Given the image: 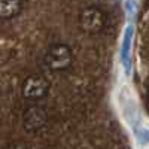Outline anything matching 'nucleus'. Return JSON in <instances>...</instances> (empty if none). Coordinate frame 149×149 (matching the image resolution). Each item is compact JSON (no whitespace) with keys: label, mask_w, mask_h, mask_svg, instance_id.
Instances as JSON below:
<instances>
[{"label":"nucleus","mask_w":149,"mask_h":149,"mask_svg":"<svg viewBox=\"0 0 149 149\" xmlns=\"http://www.w3.org/2000/svg\"><path fill=\"white\" fill-rule=\"evenodd\" d=\"M48 66L54 70H63L72 63V52L66 45H54L46 55Z\"/></svg>","instance_id":"obj_1"},{"label":"nucleus","mask_w":149,"mask_h":149,"mask_svg":"<svg viewBox=\"0 0 149 149\" xmlns=\"http://www.w3.org/2000/svg\"><path fill=\"white\" fill-rule=\"evenodd\" d=\"M81 27L86 33H97L100 31L104 22V17L97 8H88L81 14Z\"/></svg>","instance_id":"obj_2"},{"label":"nucleus","mask_w":149,"mask_h":149,"mask_svg":"<svg viewBox=\"0 0 149 149\" xmlns=\"http://www.w3.org/2000/svg\"><path fill=\"white\" fill-rule=\"evenodd\" d=\"M48 90V82L45 78L39 76V74H33L30 76L22 86L24 97L27 98H40Z\"/></svg>","instance_id":"obj_3"},{"label":"nucleus","mask_w":149,"mask_h":149,"mask_svg":"<svg viewBox=\"0 0 149 149\" xmlns=\"http://www.w3.org/2000/svg\"><path fill=\"white\" fill-rule=\"evenodd\" d=\"M46 121V113L40 107H31L24 115V125L27 130H39Z\"/></svg>","instance_id":"obj_4"},{"label":"nucleus","mask_w":149,"mask_h":149,"mask_svg":"<svg viewBox=\"0 0 149 149\" xmlns=\"http://www.w3.org/2000/svg\"><path fill=\"white\" fill-rule=\"evenodd\" d=\"M21 8L19 0H0V18H10L17 15Z\"/></svg>","instance_id":"obj_5"},{"label":"nucleus","mask_w":149,"mask_h":149,"mask_svg":"<svg viewBox=\"0 0 149 149\" xmlns=\"http://www.w3.org/2000/svg\"><path fill=\"white\" fill-rule=\"evenodd\" d=\"M130 43H131V29H128L124 36V45H122V60L124 64L127 66L128 60H130Z\"/></svg>","instance_id":"obj_6"}]
</instances>
